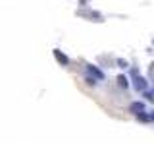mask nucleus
<instances>
[{"mask_svg": "<svg viewBox=\"0 0 154 145\" xmlns=\"http://www.w3.org/2000/svg\"><path fill=\"white\" fill-rule=\"evenodd\" d=\"M129 110H131L133 114H141V112H144V103H139V101H135V103L129 105Z\"/></svg>", "mask_w": 154, "mask_h": 145, "instance_id": "f03ea898", "label": "nucleus"}, {"mask_svg": "<svg viewBox=\"0 0 154 145\" xmlns=\"http://www.w3.org/2000/svg\"><path fill=\"white\" fill-rule=\"evenodd\" d=\"M137 116H139V120H141V122H148V120L152 118V116H146V114H143V112H141V114H137Z\"/></svg>", "mask_w": 154, "mask_h": 145, "instance_id": "423d86ee", "label": "nucleus"}, {"mask_svg": "<svg viewBox=\"0 0 154 145\" xmlns=\"http://www.w3.org/2000/svg\"><path fill=\"white\" fill-rule=\"evenodd\" d=\"M118 83L122 85L123 89H125V87H129V81H127V77H125V76H119V77H118Z\"/></svg>", "mask_w": 154, "mask_h": 145, "instance_id": "39448f33", "label": "nucleus"}, {"mask_svg": "<svg viewBox=\"0 0 154 145\" xmlns=\"http://www.w3.org/2000/svg\"><path fill=\"white\" fill-rule=\"evenodd\" d=\"M87 70H89V74H91V76H94L96 79H104V74H102V72H100L96 66H87Z\"/></svg>", "mask_w": 154, "mask_h": 145, "instance_id": "7ed1b4c3", "label": "nucleus"}, {"mask_svg": "<svg viewBox=\"0 0 154 145\" xmlns=\"http://www.w3.org/2000/svg\"><path fill=\"white\" fill-rule=\"evenodd\" d=\"M133 77H135V87H137L139 91H144V89H146V87H148L146 79H144V77H141V76H139V74H137V72H135V70H133Z\"/></svg>", "mask_w": 154, "mask_h": 145, "instance_id": "f257e3e1", "label": "nucleus"}, {"mask_svg": "<svg viewBox=\"0 0 154 145\" xmlns=\"http://www.w3.org/2000/svg\"><path fill=\"white\" fill-rule=\"evenodd\" d=\"M152 120H154V114H152Z\"/></svg>", "mask_w": 154, "mask_h": 145, "instance_id": "0eeeda50", "label": "nucleus"}, {"mask_svg": "<svg viewBox=\"0 0 154 145\" xmlns=\"http://www.w3.org/2000/svg\"><path fill=\"white\" fill-rule=\"evenodd\" d=\"M54 56H56V60L60 62V64H64V66H67V64H69V60H67V56H66V54H62L60 50H54Z\"/></svg>", "mask_w": 154, "mask_h": 145, "instance_id": "20e7f679", "label": "nucleus"}]
</instances>
